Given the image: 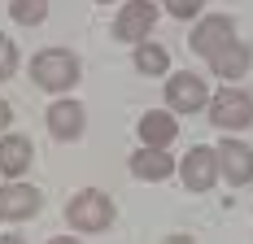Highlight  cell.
Listing matches in <instances>:
<instances>
[{
	"instance_id": "obj_1",
	"label": "cell",
	"mask_w": 253,
	"mask_h": 244,
	"mask_svg": "<svg viewBox=\"0 0 253 244\" xmlns=\"http://www.w3.org/2000/svg\"><path fill=\"white\" fill-rule=\"evenodd\" d=\"M31 79H35L44 92H66V87H75V83H79V61H75V52H66V48H44L35 61H31Z\"/></svg>"
},
{
	"instance_id": "obj_2",
	"label": "cell",
	"mask_w": 253,
	"mask_h": 244,
	"mask_svg": "<svg viewBox=\"0 0 253 244\" xmlns=\"http://www.w3.org/2000/svg\"><path fill=\"white\" fill-rule=\"evenodd\" d=\"M66 218L75 231H105L109 222H114V201L96 188H83V192L70 196V205H66Z\"/></svg>"
},
{
	"instance_id": "obj_3",
	"label": "cell",
	"mask_w": 253,
	"mask_h": 244,
	"mask_svg": "<svg viewBox=\"0 0 253 244\" xmlns=\"http://www.w3.org/2000/svg\"><path fill=\"white\" fill-rule=\"evenodd\" d=\"M210 118L223 131H240L253 122V96L249 92H236V87H223L218 96H210Z\"/></svg>"
},
{
	"instance_id": "obj_4",
	"label": "cell",
	"mask_w": 253,
	"mask_h": 244,
	"mask_svg": "<svg viewBox=\"0 0 253 244\" xmlns=\"http://www.w3.org/2000/svg\"><path fill=\"white\" fill-rule=\"evenodd\" d=\"M227 44H236L231 18H205V22H197V31L188 35V48L197 52V57H218Z\"/></svg>"
},
{
	"instance_id": "obj_5",
	"label": "cell",
	"mask_w": 253,
	"mask_h": 244,
	"mask_svg": "<svg viewBox=\"0 0 253 244\" xmlns=\"http://www.w3.org/2000/svg\"><path fill=\"white\" fill-rule=\"evenodd\" d=\"M166 105L175 109V114H197L210 105V92H205V83L197 74H175L170 83H166Z\"/></svg>"
},
{
	"instance_id": "obj_6",
	"label": "cell",
	"mask_w": 253,
	"mask_h": 244,
	"mask_svg": "<svg viewBox=\"0 0 253 244\" xmlns=\"http://www.w3.org/2000/svg\"><path fill=\"white\" fill-rule=\"evenodd\" d=\"M153 22H157V4H149V0H126L123 13H118V22H114V31H118V40L140 44L153 31Z\"/></svg>"
},
{
	"instance_id": "obj_7",
	"label": "cell",
	"mask_w": 253,
	"mask_h": 244,
	"mask_svg": "<svg viewBox=\"0 0 253 244\" xmlns=\"http://www.w3.org/2000/svg\"><path fill=\"white\" fill-rule=\"evenodd\" d=\"M179 170H183V183H188L192 192H210V188L218 183V153H214V148H192Z\"/></svg>"
},
{
	"instance_id": "obj_8",
	"label": "cell",
	"mask_w": 253,
	"mask_h": 244,
	"mask_svg": "<svg viewBox=\"0 0 253 244\" xmlns=\"http://www.w3.org/2000/svg\"><path fill=\"white\" fill-rule=\"evenodd\" d=\"M40 214V192L31 183H4L0 188V218L4 222H22Z\"/></svg>"
},
{
	"instance_id": "obj_9",
	"label": "cell",
	"mask_w": 253,
	"mask_h": 244,
	"mask_svg": "<svg viewBox=\"0 0 253 244\" xmlns=\"http://www.w3.org/2000/svg\"><path fill=\"white\" fill-rule=\"evenodd\" d=\"M218 179H231L236 188L253 179V153L240 140H223V148H218Z\"/></svg>"
},
{
	"instance_id": "obj_10",
	"label": "cell",
	"mask_w": 253,
	"mask_h": 244,
	"mask_svg": "<svg viewBox=\"0 0 253 244\" xmlns=\"http://www.w3.org/2000/svg\"><path fill=\"white\" fill-rule=\"evenodd\" d=\"M170 170H175V162H170L166 148H140V153L131 157V174L144 179V183H157V179H166Z\"/></svg>"
},
{
	"instance_id": "obj_11",
	"label": "cell",
	"mask_w": 253,
	"mask_h": 244,
	"mask_svg": "<svg viewBox=\"0 0 253 244\" xmlns=\"http://www.w3.org/2000/svg\"><path fill=\"white\" fill-rule=\"evenodd\" d=\"M48 131L57 140H75L79 131H83V105L79 100H57L48 109Z\"/></svg>"
},
{
	"instance_id": "obj_12",
	"label": "cell",
	"mask_w": 253,
	"mask_h": 244,
	"mask_svg": "<svg viewBox=\"0 0 253 244\" xmlns=\"http://www.w3.org/2000/svg\"><path fill=\"white\" fill-rule=\"evenodd\" d=\"M175 135H179L175 118H170V114H162V109H153V114L140 118V140H144V148H166Z\"/></svg>"
},
{
	"instance_id": "obj_13",
	"label": "cell",
	"mask_w": 253,
	"mask_h": 244,
	"mask_svg": "<svg viewBox=\"0 0 253 244\" xmlns=\"http://www.w3.org/2000/svg\"><path fill=\"white\" fill-rule=\"evenodd\" d=\"M210 66H214L218 79H245V74H249V48L236 40V44H227L218 57H210Z\"/></svg>"
},
{
	"instance_id": "obj_14",
	"label": "cell",
	"mask_w": 253,
	"mask_h": 244,
	"mask_svg": "<svg viewBox=\"0 0 253 244\" xmlns=\"http://www.w3.org/2000/svg\"><path fill=\"white\" fill-rule=\"evenodd\" d=\"M31 166V144L22 135H4L0 140V174H22Z\"/></svg>"
},
{
	"instance_id": "obj_15",
	"label": "cell",
	"mask_w": 253,
	"mask_h": 244,
	"mask_svg": "<svg viewBox=\"0 0 253 244\" xmlns=\"http://www.w3.org/2000/svg\"><path fill=\"white\" fill-rule=\"evenodd\" d=\"M166 66H170V57H166L162 44H140L135 48V70L140 74H162Z\"/></svg>"
},
{
	"instance_id": "obj_16",
	"label": "cell",
	"mask_w": 253,
	"mask_h": 244,
	"mask_svg": "<svg viewBox=\"0 0 253 244\" xmlns=\"http://www.w3.org/2000/svg\"><path fill=\"white\" fill-rule=\"evenodd\" d=\"M9 13H13L22 26H35V22H44V18H48V0H13V4H9Z\"/></svg>"
},
{
	"instance_id": "obj_17",
	"label": "cell",
	"mask_w": 253,
	"mask_h": 244,
	"mask_svg": "<svg viewBox=\"0 0 253 244\" xmlns=\"http://www.w3.org/2000/svg\"><path fill=\"white\" fill-rule=\"evenodd\" d=\"M13 66H18V48H13V44H9V40L0 35V83H4V79L13 74Z\"/></svg>"
},
{
	"instance_id": "obj_18",
	"label": "cell",
	"mask_w": 253,
	"mask_h": 244,
	"mask_svg": "<svg viewBox=\"0 0 253 244\" xmlns=\"http://www.w3.org/2000/svg\"><path fill=\"white\" fill-rule=\"evenodd\" d=\"M201 4H205V0H166V9H170L175 18H192Z\"/></svg>"
},
{
	"instance_id": "obj_19",
	"label": "cell",
	"mask_w": 253,
	"mask_h": 244,
	"mask_svg": "<svg viewBox=\"0 0 253 244\" xmlns=\"http://www.w3.org/2000/svg\"><path fill=\"white\" fill-rule=\"evenodd\" d=\"M4 126H9V105L0 100V131H4Z\"/></svg>"
},
{
	"instance_id": "obj_20",
	"label": "cell",
	"mask_w": 253,
	"mask_h": 244,
	"mask_svg": "<svg viewBox=\"0 0 253 244\" xmlns=\"http://www.w3.org/2000/svg\"><path fill=\"white\" fill-rule=\"evenodd\" d=\"M162 244H197V240H188V236H170V240H162Z\"/></svg>"
},
{
	"instance_id": "obj_21",
	"label": "cell",
	"mask_w": 253,
	"mask_h": 244,
	"mask_svg": "<svg viewBox=\"0 0 253 244\" xmlns=\"http://www.w3.org/2000/svg\"><path fill=\"white\" fill-rule=\"evenodd\" d=\"M48 244H79V240H70V236H57V240H48Z\"/></svg>"
},
{
	"instance_id": "obj_22",
	"label": "cell",
	"mask_w": 253,
	"mask_h": 244,
	"mask_svg": "<svg viewBox=\"0 0 253 244\" xmlns=\"http://www.w3.org/2000/svg\"><path fill=\"white\" fill-rule=\"evenodd\" d=\"M0 244H22V240H13V236H0Z\"/></svg>"
}]
</instances>
